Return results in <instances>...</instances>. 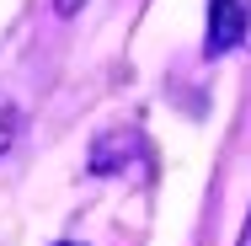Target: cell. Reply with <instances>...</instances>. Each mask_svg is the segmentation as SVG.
<instances>
[{
  "label": "cell",
  "instance_id": "1",
  "mask_svg": "<svg viewBox=\"0 0 251 246\" xmlns=\"http://www.w3.org/2000/svg\"><path fill=\"white\" fill-rule=\"evenodd\" d=\"M246 5L241 0H208V54H230L241 38H246Z\"/></svg>",
  "mask_w": 251,
  "mask_h": 246
},
{
  "label": "cell",
  "instance_id": "2",
  "mask_svg": "<svg viewBox=\"0 0 251 246\" xmlns=\"http://www.w3.org/2000/svg\"><path fill=\"white\" fill-rule=\"evenodd\" d=\"M246 22H251V0H246ZM246 38H251V27H246Z\"/></svg>",
  "mask_w": 251,
  "mask_h": 246
},
{
  "label": "cell",
  "instance_id": "3",
  "mask_svg": "<svg viewBox=\"0 0 251 246\" xmlns=\"http://www.w3.org/2000/svg\"><path fill=\"white\" fill-rule=\"evenodd\" d=\"M64 246H75V241H64Z\"/></svg>",
  "mask_w": 251,
  "mask_h": 246
}]
</instances>
